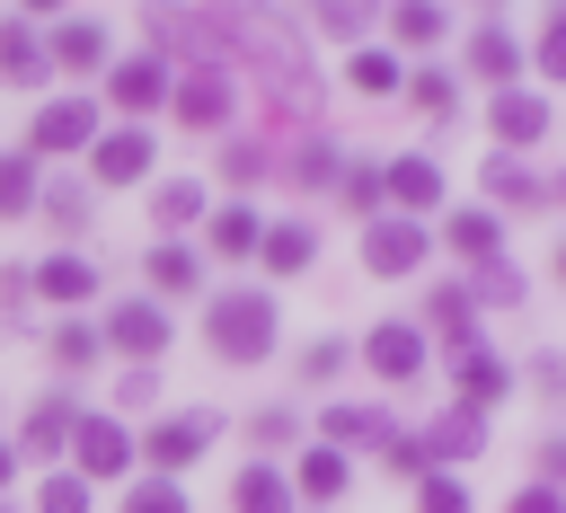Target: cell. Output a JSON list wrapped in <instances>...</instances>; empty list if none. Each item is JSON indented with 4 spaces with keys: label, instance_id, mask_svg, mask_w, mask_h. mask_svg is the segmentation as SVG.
I'll use <instances>...</instances> for the list:
<instances>
[{
    "label": "cell",
    "instance_id": "6da1fadb",
    "mask_svg": "<svg viewBox=\"0 0 566 513\" xmlns=\"http://www.w3.org/2000/svg\"><path fill=\"white\" fill-rule=\"evenodd\" d=\"M203 336H212V354H230V363H265V345H274V301H265V292H221V301L203 310Z\"/></svg>",
    "mask_w": 566,
    "mask_h": 513
},
{
    "label": "cell",
    "instance_id": "7a4b0ae2",
    "mask_svg": "<svg viewBox=\"0 0 566 513\" xmlns=\"http://www.w3.org/2000/svg\"><path fill=\"white\" fill-rule=\"evenodd\" d=\"M71 451H80V469H71L80 486H88V478H124V469H133V433H124L115 416H80V425H71Z\"/></svg>",
    "mask_w": 566,
    "mask_h": 513
},
{
    "label": "cell",
    "instance_id": "3957f363",
    "mask_svg": "<svg viewBox=\"0 0 566 513\" xmlns=\"http://www.w3.org/2000/svg\"><path fill=\"white\" fill-rule=\"evenodd\" d=\"M424 248H433V239H424L416 221H371V230H363V265H371V274H416Z\"/></svg>",
    "mask_w": 566,
    "mask_h": 513
},
{
    "label": "cell",
    "instance_id": "277c9868",
    "mask_svg": "<svg viewBox=\"0 0 566 513\" xmlns=\"http://www.w3.org/2000/svg\"><path fill=\"white\" fill-rule=\"evenodd\" d=\"M88 142H97L88 97H53V106L35 115V150H88Z\"/></svg>",
    "mask_w": 566,
    "mask_h": 513
},
{
    "label": "cell",
    "instance_id": "5b68a950",
    "mask_svg": "<svg viewBox=\"0 0 566 513\" xmlns=\"http://www.w3.org/2000/svg\"><path fill=\"white\" fill-rule=\"evenodd\" d=\"M203 442H212V416H168V425H150V433H142V451H150L159 469L203 460Z\"/></svg>",
    "mask_w": 566,
    "mask_h": 513
},
{
    "label": "cell",
    "instance_id": "8992f818",
    "mask_svg": "<svg viewBox=\"0 0 566 513\" xmlns=\"http://www.w3.org/2000/svg\"><path fill=\"white\" fill-rule=\"evenodd\" d=\"M106 336H115L124 354H142V363H150V354H168V310H150V301H124Z\"/></svg>",
    "mask_w": 566,
    "mask_h": 513
},
{
    "label": "cell",
    "instance_id": "52a82bcc",
    "mask_svg": "<svg viewBox=\"0 0 566 513\" xmlns=\"http://www.w3.org/2000/svg\"><path fill=\"white\" fill-rule=\"evenodd\" d=\"M363 354H371L380 380H416V371H424V336H416V327H371Z\"/></svg>",
    "mask_w": 566,
    "mask_h": 513
},
{
    "label": "cell",
    "instance_id": "ba28073f",
    "mask_svg": "<svg viewBox=\"0 0 566 513\" xmlns=\"http://www.w3.org/2000/svg\"><path fill=\"white\" fill-rule=\"evenodd\" d=\"M424 451H442V460H469V451H486V407H451V416H433V442Z\"/></svg>",
    "mask_w": 566,
    "mask_h": 513
},
{
    "label": "cell",
    "instance_id": "9c48e42d",
    "mask_svg": "<svg viewBox=\"0 0 566 513\" xmlns=\"http://www.w3.org/2000/svg\"><path fill=\"white\" fill-rule=\"evenodd\" d=\"M177 115H186L195 133H212V124L230 115V80H221V71H195V80L177 88Z\"/></svg>",
    "mask_w": 566,
    "mask_h": 513
},
{
    "label": "cell",
    "instance_id": "30bf717a",
    "mask_svg": "<svg viewBox=\"0 0 566 513\" xmlns=\"http://www.w3.org/2000/svg\"><path fill=\"white\" fill-rule=\"evenodd\" d=\"M159 97H168V62H159V53H142V62H124V71H115V106H133V115H142V106H159Z\"/></svg>",
    "mask_w": 566,
    "mask_h": 513
},
{
    "label": "cell",
    "instance_id": "8fae6325",
    "mask_svg": "<svg viewBox=\"0 0 566 513\" xmlns=\"http://www.w3.org/2000/svg\"><path fill=\"white\" fill-rule=\"evenodd\" d=\"M53 53H62L71 71H97V62H106V27H97V18H62V27H53Z\"/></svg>",
    "mask_w": 566,
    "mask_h": 513
},
{
    "label": "cell",
    "instance_id": "7c38bea8",
    "mask_svg": "<svg viewBox=\"0 0 566 513\" xmlns=\"http://www.w3.org/2000/svg\"><path fill=\"white\" fill-rule=\"evenodd\" d=\"M495 133H504V142H539V133H548V106H539L531 88H504V97H495Z\"/></svg>",
    "mask_w": 566,
    "mask_h": 513
},
{
    "label": "cell",
    "instance_id": "4fadbf2b",
    "mask_svg": "<svg viewBox=\"0 0 566 513\" xmlns=\"http://www.w3.org/2000/svg\"><path fill=\"white\" fill-rule=\"evenodd\" d=\"M142 168H150V142H142V133H106V142H97V177H106V186H133Z\"/></svg>",
    "mask_w": 566,
    "mask_h": 513
},
{
    "label": "cell",
    "instance_id": "5bb4252c",
    "mask_svg": "<svg viewBox=\"0 0 566 513\" xmlns=\"http://www.w3.org/2000/svg\"><path fill=\"white\" fill-rule=\"evenodd\" d=\"M380 195H398L407 212H424V203L442 195V168H433V159H398V168L380 177Z\"/></svg>",
    "mask_w": 566,
    "mask_h": 513
},
{
    "label": "cell",
    "instance_id": "9a60e30c",
    "mask_svg": "<svg viewBox=\"0 0 566 513\" xmlns=\"http://www.w3.org/2000/svg\"><path fill=\"white\" fill-rule=\"evenodd\" d=\"M256 248H265V265H274V274H301V265L318 256V239H310L301 221H274V230H256Z\"/></svg>",
    "mask_w": 566,
    "mask_h": 513
},
{
    "label": "cell",
    "instance_id": "2e32d148",
    "mask_svg": "<svg viewBox=\"0 0 566 513\" xmlns=\"http://www.w3.org/2000/svg\"><path fill=\"white\" fill-rule=\"evenodd\" d=\"M27 292H53V301H88V292H97V274H88V256H53V265H35V274H27Z\"/></svg>",
    "mask_w": 566,
    "mask_h": 513
},
{
    "label": "cell",
    "instance_id": "e0dca14e",
    "mask_svg": "<svg viewBox=\"0 0 566 513\" xmlns=\"http://www.w3.org/2000/svg\"><path fill=\"white\" fill-rule=\"evenodd\" d=\"M327 442L371 451V442H389V416H380V407H327Z\"/></svg>",
    "mask_w": 566,
    "mask_h": 513
},
{
    "label": "cell",
    "instance_id": "ac0fdd59",
    "mask_svg": "<svg viewBox=\"0 0 566 513\" xmlns=\"http://www.w3.org/2000/svg\"><path fill=\"white\" fill-rule=\"evenodd\" d=\"M460 389H469V407H486V398H504V389H513V371H504L495 354H478V345H469V354H460Z\"/></svg>",
    "mask_w": 566,
    "mask_h": 513
},
{
    "label": "cell",
    "instance_id": "d6986e66",
    "mask_svg": "<svg viewBox=\"0 0 566 513\" xmlns=\"http://www.w3.org/2000/svg\"><path fill=\"white\" fill-rule=\"evenodd\" d=\"M71 425H80V416H71L62 398H44V407L27 416V442H18V451H35V460H44V451H62V442H71Z\"/></svg>",
    "mask_w": 566,
    "mask_h": 513
},
{
    "label": "cell",
    "instance_id": "ffe728a7",
    "mask_svg": "<svg viewBox=\"0 0 566 513\" xmlns=\"http://www.w3.org/2000/svg\"><path fill=\"white\" fill-rule=\"evenodd\" d=\"M230 504H239V513H292V495H283V478H274V469H239Z\"/></svg>",
    "mask_w": 566,
    "mask_h": 513
},
{
    "label": "cell",
    "instance_id": "44dd1931",
    "mask_svg": "<svg viewBox=\"0 0 566 513\" xmlns=\"http://www.w3.org/2000/svg\"><path fill=\"white\" fill-rule=\"evenodd\" d=\"M256 230H265V221H256L248 203H230V212H212V230H203V239H212L221 256H248V248H256Z\"/></svg>",
    "mask_w": 566,
    "mask_h": 513
},
{
    "label": "cell",
    "instance_id": "7402d4cb",
    "mask_svg": "<svg viewBox=\"0 0 566 513\" xmlns=\"http://www.w3.org/2000/svg\"><path fill=\"white\" fill-rule=\"evenodd\" d=\"M442 239H451L460 256H495V212H451Z\"/></svg>",
    "mask_w": 566,
    "mask_h": 513
},
{
    "label": "cell",
    "instance_id": "603a6c76",
    "mask_svg": "<svg viewBox=\"0 0 566 513\" xmlns=\"http://www.w3.org/2000/svg\"><path fill=\"white\" fill-rule=\"evenodd\" d=\"M0 71H9V80H44V44H35L27 27H0Z\"/></svg>",
    "mask_w": 566,
    "mask_h": 513
},
{
    "label": "cell",
    "instance_id": "cb8c5ba5",
    "mask_svg": "<svg viewBox=\"0 0 566 513\" xmlns=\"http://www.w3.org/2000/svg\"><path fill=\"white\" fill-rule=\"evenodd\" d=\"M27 203H35V159L9 150V159H0V221H18Z\"/></svg>",
    "mask_w": 566,
    "mask_h": 513
},
{
    "label": "cell",
    "instance_id": "d4e9b609",
    "mask_svg": "<svg viewBox=\"0 0 566 513\" xmlns=\"http://www.w3.org/2000/svg\"><path fill=\"white\" fill-rule=\"evenodd\" d=\"M301 495H318V504L345 495V460L336 451H301Z\"/></svg>",
    "mask_w": 566,
    "mask_h": 513
},
{
    "label": "cell",
    "instance_id": "484cf974",
    "mask_svg": "<svg viewBox=\"0 0 566 513\" xmlns=\"http://www.w3.org/2000/svg\"><path fill=\"white\" fill-rule=\"evenodd\" d=\"M354 88H363V97H389V88H398V62H389L380 44H363V53H354Z\"/></svg>",
    "mask_w": 566,
    "mask_h": 513
},
{
    "label": "cell",
    "instance_id": "4316f807",
    "mask_svg": "<svg viewBox=\"0 0 566 513\" xmlns=\"http://www.w3.org/2000/svg\"><path fill=\"white\" fill-rule=\"evenodd\" d=\"M150 283L159 292H195V256L186 248H150Z\"/></svg>",
    "mask_w": 566,
    "mask_h": 513
},
{
    "label": "cell",
    "instance_id": "83f0119b",
    "mask_svg": "<svg viewBox=\"0 0 566 513\" xmlns=\"http://www.w3.org/2000/svg\"><path fill=\"white\" fill-rule=\"evenodd\" d=\"M398 18V44H433L442 35V9H424V0H407V9H389Z\"/></svg>",
    "mask_w": 566,
    "mask_h": 513
},
{
    "label": "cell",
    "instance_id": "f1b7e54d",
    "mask_svg": "<svg viewBox=\"0 0 566 513\" xmlns=\"http://www.w3.org/2000/svg\"><path fill=\"white\" fill-rule=\"evenodd\" d=\"M35 513H88V486L80 478H44L35 486Z\"/></svg>",
    "mask_w": 566,
    "mask_h": 513
},
{
    "label": "cell",
    "instance_id": "f546056e",
    "mask_svg": "<svg viewBox=\"0 0 566 513\" xmlns=\"http://www.w3.org/2000/svg\"><path fill=\"white\" fill-rule=\"evenodd\" d=\"M124 513H186V495H177L168 478H142V486L124 495Z\"/></svg>",
    "mask_w": 566,
    "mask_h": 513
},
{
    "label": "cell",
    "instance_id": "4dcf8cb0",
    "mask_svg": "<svg viewBox=\"0 0 566 513\" xmlns=\"http://www.w3.org/2000/svg\"><path fill=\"white\" fill-rule=\"evenodd\" d=\"M150 212H159V221H195V212H203V195H195V186H186V177H168V186H159V203H150Z\"/></svg>",
    "mask_w": 566,
    "mask_h": 513
},
{
    "label": "cell",
    "instance_id": "1f68e13d",
    "mask_svg": "<svg viewBox=\"0 0 566 513\" xmlns=\"http://www.w3.org/2000/svg\"><path fill=\"white\" fill-rule=\"evenodd\" d=\"M416 513H469V486H460V478H424Z\"/></svg>",
    "mask_w": 566,
    "mask_h": 513
},
{
    "label": "cell",
    "instance_id": "d6a6232c",
    "mask_svg": "<svg viewBox=\"0 0 566 513\" xmlns=\"http://www.w3.org/2000/svg\"><path fill=\"white\" fill-rule=\"evenodd\" d=\"M513 62H522V53H513V35H504V27H486V35H478V71H495V80H504Z\"/></svg>",
    "mask_w": 566,
    "mask_h": 513
},
{
    "label": "cell",
    "instance_id": "836d02e7",
    "mask_svg": "<svg viewBox=\"0 0 566 513\" xmlns=\"http://www.w3.org/2000/svg\"><path fill=\"white\" fill-rule=\"evenodd\" d=\"M407 88H416V106H433V115L451 124V106H460V97H451V80H442V71H416Z\"/></svg>",
    "mask_w": 566,
    "mask_h": 513
},
{
    "label": "cell",
    "instance_id": "e575fe53",
    "mask_svg": "<svg viewBox=\"0 0 566 513\" xmlns=\"http://www.w3.org/2000/svg\"><path fill=\"white\" fill-rule=\"evenodd\" d=\"M292 177H301V186H327V177H336V150H327V142H310V150L292 159Z\"/></svg>",
    "mask_w": 566,
    "mask_h": 513
},
{
    "label": "cell",
    "instance_id": "d590c367",
    "mask_svg": "<svg viewBox=\"0 0 566 513\" xmlns=\"http://www.w3.org/2000/svg\"><path fill=\"white\" fill-rule=\"evenodd\" d=\"M469 301H522V274H513V265H486V274H478V292H469Z\"/></svg>",
    "mask_w": 566,
    "mask_h": 513
},
{
    "label": "cell",
    "instance_id": "8d00e7d4",
    "mask_svg": "<svg viewBox=\"0 0 566 513\" xmlns=\"http://www.w3.org/2000/svg\"><path fill=\"white\" fill-rule=\"evenodd\" d=\"M433 327H442V336H469V292H442V301H433Z\"/></svg>",
    "mask_w": 566,
    "mask_h": 513
},
{
    "label": "cell",
    "instance_id": "74e56055",
    "mask_svg": "<svg viewBox=\"0 0 566 513\" xmlns=\"http://www.w3.org/2000/svg\"><path fill=\"white\" fill-rule=\"evenodd\" d=\"M486 186H495V195H513V203H522V195H531V168H513V159H495V168H486Z\"/></svg>",
    "mask_w": 566,
    "mask_h": 513
},
{
    "label": "cell",
    "instance_id": "f35d334b",
    "mask_svg": "<svg viewBox=\"0 0 566 513\" xmlns=\"http://www.w3.org/2000/svg\"><path fill=\"white\" fill-rule=\"evenodd\" d=\"M53 354H62V363H88V354H97V327H62Z\"/></svg>",
    "mask_w": 566,
    "mask_h": 513
},
{
    "label": "cell",
    "instance_id": "ab89813d",
    "mask_svg": "<svg viewBox=\"0 0 566 513\" xmlns=\"http://www.w3.org/2000/svg\"><path fill=\"white\" fill-rule=\"evenodd\" d=\"M345 371V345H310V363H301V380H336Z\"/></svg>",
    "mask_w": 566,
    "mask_h": 513
},
{
    "label": "cell",
    "instance_id": "60d3db41",
    "mask_svg": "<svg viewBox=\"0 0 566 513\" xmlns=\"http://www.w3.org/2000/svg\"><path fill=\"white\" fill-rule=\"evenodd\" d=\"M318 27H327V35H345V44H354V35H363V9H345V0H336V9H318Z\"/></svg>",
    "mask_w": 566,
    "mask_h": 513
},
{
    "label": "cell",
    "instance_id": "b9f144b4",
    "mask_svg": "<svg viewBox=\"0 0 566 513\" xmlns=\"http://www.w3.org/2000/svg\"><path fill=\"white\" fill-rule=\"evenodd\" d=\"M80 212H88V195H80V186H53V221H62V230H71V221H80Z\"/></svg>",
    "mask_w": 566,
    "mask_h": 513
},
{
    "label": "cell",
    "instance_id": "7bdbcfd3",
    "mask_svg": "<svg viewBox=\"0 0 566 513\" xmlns=\"http://www.w3.org/2000/svg\"><path fill=\"white\" fill-rule=\"evenodd\" d=\"M513 513H557V486H522V495H513Z\"/></svg>",
    "mask_w": 566,
    "mask_h": 513
},
{
    "label": "cell",
    "instance_id": "ee69618b",
    "mask_svg": "<svg viewBox=\"0 0 566 513\" xmlns=\"http://www.w3.org/2000/svg\"><path fill=\"white\" fill-rule=\"evenodd\" d=\"M9 469H18V451H9V442H0V478H9Z\"/></svg>",
    "mask_w": 566,
    "mask_h": 513
}]
</instances>
